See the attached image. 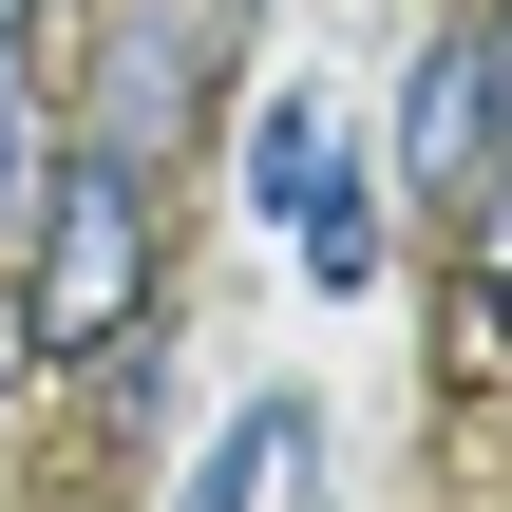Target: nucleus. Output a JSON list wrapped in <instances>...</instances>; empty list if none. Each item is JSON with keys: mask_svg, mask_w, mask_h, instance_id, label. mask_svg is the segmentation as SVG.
Here are the masks:
<instances>
[{"mask_svg": "<svg viewBox=\"0 0 512 512\" xmlns=\"http://www.w3.org/2000/svg\"><path fill=\"white\" fill-rule=\"evenodd\" d=\"M247 209L304 247V285H380V190H361V133L323 95H266L247 114Z\"/></svg>", "mask_w": 512, "mask_h": 512, "instance_id": "2", "label": "nucleus"}, {"mask_svg": "<svg viewBox=\"0 0 512 512\" xmlns=\"http://www.w3.org/2000/svg\"><path fill=\"white\" fill-rule=\"evenodd\" d=\"M475 38H494V95H512V0H494V19H475Z\"/></svg>", "mask_w": 512, "mask_h": 512, "instance_id": "8", "label": "nucleus"}, {"mask_svg": "<svg viewBox=\"0 0 512 512\" xmlns=\"http://www.w3.org/2000/svg\"><path fill=\"white\" fill-rule=\"evenodd\" d=\"M19 38H38V0H0V57H19Z\"/></svg>", "mask_w": 512, "mask_h": 512, "instance_id": "9", "label": "nucleus"}, {"mask_svg": "<svg viewBox=\"0 0 512 512\" xmlns=\"http://www.w3.org/2000/svg\"><path fill=\"white\" fill-rule=\"evenodd\" d=\"M190 114H209V0H133V19L95 38V76H76V133L133 152V171H171Z\"/></svg>", "mask_w": 512, "mask_h": 512, "instance_id": "3", "label": "nucleus"}, {"mask_svg": "<svg viewBox=\"0 0 512 512\" xmlns=\"http://www.w3.org/2000/svg\"><path fill=\"white\" fill-rule=\"evenodd\" d=\"M475 304H494V342H512V171L475 190Z\"/></svg>", "mask_w": 512, "mask_h": 512, "instance_id": "7", "label": "nucleus"}, {"mask_svg": "<svg viewBox=\"0 0 512 512\" xmlns=\"http://www.w3.org/2000/svg\"><path fill=\"white\" fill-rule=\"evenodd\" d=\"M38 209H57V95H38V57H0V266L38 247Z\"/></svg>", "mask_w": 512, "mask_h": 512, "instance_id": "5", "label": "nucleus"}, {"mask_svg": "<svg viewBox=\"0 0 512 512\" xmlns=\"http://www.w3.org/2000/svg\"><path fill=\"white\" fill-rule=\"evenodd\" d=\"M285 456H304V418H285V399H247V418L209 437V475H190V512H247L266 475H285Z\"/></svg>", "mask_w": 512, "mask_h": 512, "instance_id": "6", "label": "nucleus"}, {"mask_svg": "<svg viewBox=\"0 0 512 512\" xmlns=\"http://www.w3.org/2000/svg\"><path fill=\"white\" fill-rule=\"evenodd\" d=\"M512 171V95H494V38H418V76H399V190H494Z\"/></svg>", "mask_w": 512, "mask_h": 512, "instance_id": "4", "label": "nucleus"}, {"mask_svg": "<svg viewBox=\"0 0 512 512\" xmlns=\"http://www.w3.org/2000/svg\"><path fill=\"white\" fill-rule=\"evenodd\" d=\"M19 323H38V361H114L152 323V171L95 152L76 114H57V209L19 247Z\"/></svg>", "mask_w": 512, "mask_h": 512, "instance_id": "1", "label": "nucleus"}]
</instances>
